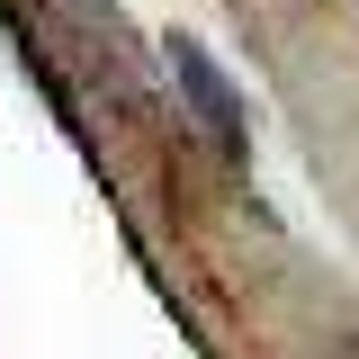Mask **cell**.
<instances>
[{"label": "cell", "mask_w": 359, "mask_h": 359, "mask_svg": "<svg viewBox=\"0 0 359 359\" xmlns=\"http://www.w3.org/2000/svg\"><path fill=\"white\" fill-rule=\"evenodd\" d=\"M171 81H180V99H189V108L216 126V153H243V99H233V81L207 63V45L171 36Z\"/></svg>", "instance_id": "obj_1"}]
</instances>
